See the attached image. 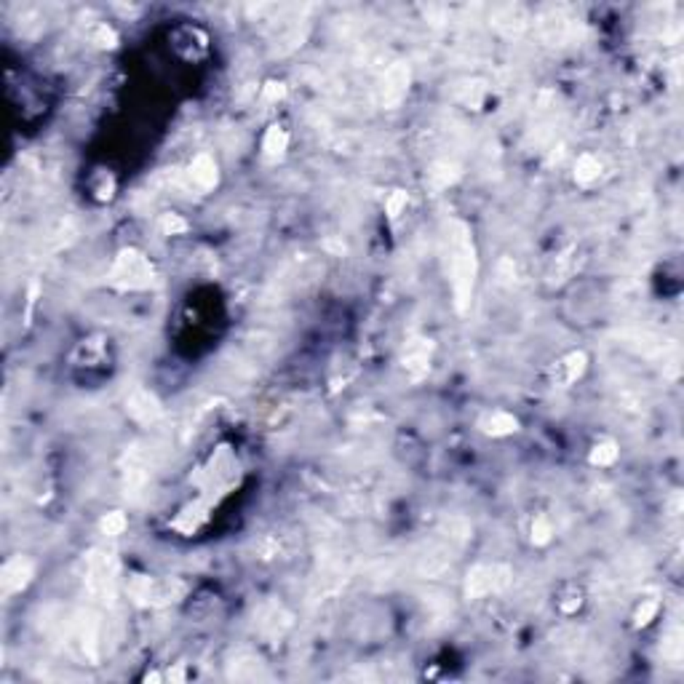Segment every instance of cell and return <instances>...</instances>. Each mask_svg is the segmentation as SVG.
Wrapping results in <instances>:
<instances>
[{
  "instance_id": "cell-10",
  "label": "cell",
  "mask_w": 684,
  "mask_h": 684,
  "mask_svg": "<svg viewBox=\"0 0 684 684\" xmlns=\"http://www.w3.org/2000/svg\"><path fill=\"white\" fill-rule=\"evenodd\" d=\"M598 174H601V163H598L594 156H580L577 158V163H575V179L580 182V185H588V182H594Z\"/></svg>"
},
{
  "instance_id": "cell-13",
  "label": "cell",
  "mask_w": 684,
  "mask_h": 684,
  "mask_svg": "<svg viewBox=\"0 0 684 684\" xmlns=\"http://www.w3.org/2000/svg\"><path fill=\"white\" fill-rule=\"evenodd\" d=\"M126 529V516L123 513H107L102 519V532L104 535H121Z\"/></svg>"
},
{
  "instance_id": "cell-3",
  "label": "cell",
  "mask_w": 684,
  "mask_h": 684,
  "mask_svg": "<svg viewBox=\"0 0 684 684\" xmlns=\"http://www.w3.org/2000/svg\"><path fill=\"white\" fill-rule=\"evenodd\" d=\"M508 583H511V570L508 567H502V564H481V567H473L468 572L465 594L470 598H481L502 591Z\"/></svg>"
},
{
  "instance_id": "cell-2",
  "label": "cell",
  "mask_w": 684,
  "mask_h": 684,
  "mask_svg": "<svg viewBox=\"0 0 684 684\" xmlns=\"http://www.w3.org/2000/svg\"><path fill=\"white\" fill-rule=\"evenodd\" d=\"M110 281L115 286H123V289H147V286L156 284V271L153 265L147 262V256L126 249L121 252L110 273Z\"/></svg>"
},
{
  "instance_id": "cell-14",
  "label": "cell",
  "mask_w": 684,
  "mask_h": 684,
  "mask_svg": "<svg viewBox=\"0 0 684 684\" xmlns=\"http://www.w3.org/2000/svg\"><path fill=\"white\" fill-rule=\"evenodd\" d=\"M551 521L545 519V516H538L535 519V524H532V540L538 542V545H545V542L551 540Z\"/></svg>"
},
{
  "instance_id": "cell-16",
  "label": "cell",
  "mask_w": 684,
  "mask_h": 684,
  "mask_svg": "<svg viewBox=\"0 0 684 684\" xmlns=\"http://www.w3.org/2000/svg\"><path fill=\"white\" fill-rule=\"evenodd\" d=\"M655 613H657V601H644L639 610H636V615H634L636 626H647V623L655 617Z\"/></svg>"
},
{
  "instance_id": "cell-6",
  "label": "cell",
  "mask_w": 684,
  "mask_h": 684,
  "mask_svg": "<svg viewBox=\"0 0 684 684\" xmlns=\"http://www.w3.org/2000/svg\"><path fill=\"white\" fill-rule=\"evenodd\" d=\"M193 187L198 190H212L217 185V163H214L212 156H198L193 163H190V171H187Z\"/></svg>"
},
{
  "instance_id": "cell-18",
  "label": "cell",
  "mask_w": 684,
  "mask_h": 684,
  "mask_svg": "<svg viewBox=\"0 0 684 684\" xmlns=\"http://www.w3.org/2000/svg\"><path fill=\"white\" fill-rule=\"evenodd\" d=\"M404 206H406V193H401V190H396V193L390 196V200H388V214H390V217L396 219V217H399V214H401V209H404Z\"/></svg>"
},
{
  "instance_id": "cell-12",
  "label": "cell",
  "mask_w": 684,
  "mask_h": 684,
  "mask_svg": "<svg viewBox=\"0 0 684 684\" xmlns=\"http://www.w3.org/2000/svg\"><path fill=\"white\" fill-rule=\"evenodd\" d=\"M561 367H564V383H575L585 369V356L583 353H572V356L561 361Z\"/></svg>"
},
{
  "instance_id": "cell-4",
  "label": "cell",
  "mask_w": 684,
  "mask_h": 684,
  "mask_svg": "<svg viewBox=\"0 0 684 684\" xmlns=\"http://www.w3.org/2000/svg\"><path fill=\"white\" fill-rule=\"evenodd\" d=\"M126 409L128 414L137 420V423H142V425H150V423H156L158 417H160V404H158V399L150 393V390H134L131 396H128L126 401Z\"/></svg>"
},
{
  "instance_id": "cell-9",
  "label": "cell",
  "mask_w": 684,
  "mask_h": 684,
  "mask_svg": "<svg viewBox=\"0 0 684 684\" xmlns=\"http://www.w3.org/2000/svg\"><path fill=\"white\" fill-rule=\"evenodd\" d=\"M286 142H289V137H286L284 128L271 126V128H268V134H265L262 150H265V156H268V158H278L286 150Z\"/></svg>"
},
{
  "instance_id": "cell-5",
  "label": "cell",
  "mask_w": 684,
  "mask_h": 684,
  "mask_svg": "<svg viewBox=\"0 0 684 684\" xmlns=\"http://www.w3.org/2000/svg\"><path fill=\"white\" fill-rule=\"evenodd\" d=\"M32 572H35V567H32V561L29 559H22V556H16V559H11L6 567H3V575H0V583H3V591H19V588H25V585L29 583V577H32Z\"/></svg>"
},
{
  "instance_id": "cell-15",
  "label": "cell",
  "mask_w": 684,
  "mask_h": 684,
  "mask_svg": "<svg viewBox=\"0 0 684 684\" xmlns=\"http://www.w3.org/2000/svg\"><path fill=\"white\" fill-rule=\"evenodd\" d=\"M663 655L671 657V660H679L682 657V634L679 631H671V636L663 644Z\"/></svg>"
},
{
  "instance_id": "cell-7",
  "label": "cell",
  "mask_w": 684,
  "mask_h": 684,
  "mask_svg": "<svg viewBox=\"0 0 684 684\" xmlns=\"http://www.w3.org/2000/svg\"><path fill=\"white\" fill-rule=\"evenodd\" d=\"M516 425H519L516 417H511V414H505V412H495L481 423V430L489 433V436H508V433L516 430Z\"/></svg>"
},
{
  "instance_id": "cell-17",
  "label": "cell",
  "mask_w": 684,
  "mask_h": 684,
  "mask_svg": "<svg viewBox=\"0 0 684 684\" xmlns=\"http://www.w3.org/2000/svg\"><path fill=\"white\" fill-rule=\"evenodd\" d=\"M160 228L174 235V233H182V230L187 228V222H185V219H179L177 214H166V217L160 219Z\"/></svg>"
},
{
  "instance_id": "cell-11",
  "label": "cell",
  "mask_w": 684,
  "mask_h": 684,
  "mask_svg": "<svg viewBox=\"0 0 684 684\" xmlns=\"http://www.w3.org/2000/svg\"><path fill=\"white\" fill-rule=\"evenodd\" d=\"M615 460H617V446L613 442L596 444L594 452H591V463L594 465H613Z\"/></svg>"
},
{
  "instance_id": "cell-1",
  "label": "cell",
  "mask_w": 684,
  "mask_h": 684,
  "mask_svg": "<svg viewBox=\"0 0 684 684\" xmlns=\"http://www.w3.org/2000/svg\"><path fill=\"white\" fill-rule=\"evenodd\" d=\"M444 241H446V268H449L455 305L460 313H465L470 308L473 286H476V273H479L476 246H473V238H470V228L465 222L455 219V222H449Z\"/></svg>"
},
{
  "instance_id": "cell-8",
  "label": "cell",
  "mask_w": 684,
  "mask_h": 684,
  "mask_svg": "<svg viewBox=\"0 0 684 684\" xmlns=\"http://www.w3.org/2000/svg\"><path fill=\"white\" fill-rule=\"evenodd\" d=\"M406 81H409V72L404 70V67H393V70L388 72V86H385V102L388 104H393V102H399L404 97Z\"/></svg>"
}]
</instances>
